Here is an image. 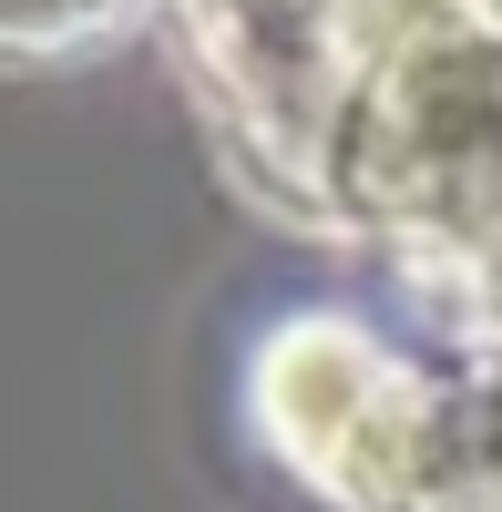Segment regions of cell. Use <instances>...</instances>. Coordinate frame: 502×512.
<instances>
[{
	"label": "cell",
	"instance_id": "1",
	"mask_svg": "<svg viewBox=\"0 0 502 512\" xmlns=\"http://www.w3.org/2000/svg\"><path fill=\"white\" fill-rule=\"evenodd\" d=\"M144 0H0V52H72V41L123 31Z\"/></svg>",
	"mask_w": 502,
	"mask_h": 512
}]
</instances>
